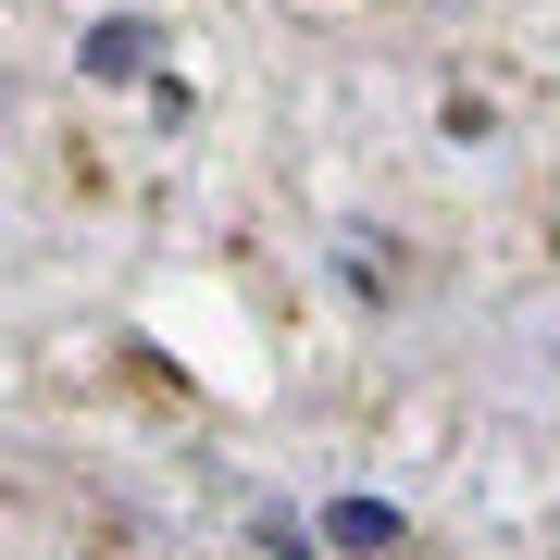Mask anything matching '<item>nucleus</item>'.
I'll return each mask as SVG.
<instances>
[{
  "mask_svg": "<svg viewBox=\"0 0 560 560\" xmlns=\"http://www.w3.org/2000/svg\"><path fill=\"white\" fill-rule=\"evenodd\" d=\"M324 548L386 560V548H399V511H386V499H324Z\"/></svg>",
  "mask_w": 560,
  "mask_h": 560,
  "instance_id": "f257e3e1",
  "label": "nucleus"
},
{
  "mask_svg": "<svg viewBox=\"0 0 560 560\" xmlns=\"http://www.w3.org/2000/svg\"><path fill=\"white\" fill-rule=\"evenodd\" d=\"M150 62H162V38H150V25H101V38H88V88H138Z\"/></svg>",
  "mask_w": 560,
  "mask_h": 560,
  "instance_id": "f03ea898",
  "label": "nucleus"
}]
</instances>
